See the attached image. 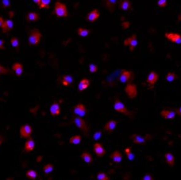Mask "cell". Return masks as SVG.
Instances as JSON below:
<instances>
[{"instance_id": "1", "label": "cell", "mask_w": 181, "mask_h": 180, "mask_svg": "<svg viewBox=\"0 0 181 180\" xmlns=\"http://www.w3.org/2000/svg\"><path fill=\"white\" fill-rule=\"evenodd\" d=\"M42 34L38 29H33L29 33L28 42L29 45L37 46L38 45L42 39Z\"/></svg>"}, {"instance_id": "2", "label": "cell", "mask_w": 181, "mask_h": 180, "mask_svg": "<svg viewBox=\"0 0 181 180\" xmlns=\"http://www.w3.org/2000/svg\"><path fill=\"white\" fill-rule=\"evenodd\" d=\"M53 13L56 16V17L60 18H65L68 16V11L67 6L62 2H57L55 4Z\"/></svg>"}, {"instance_id": "3", "label": "cell", "mask_w": 181, "mask_h": 180, "mask_svg": "<svg viewBox=\"0 0 181 180\" xmlns=\"http://www.w3.org/2000/svg\"><path fill=\"white\" fill-rule=\"evenodd\" d=\"M73 123H75V125L81 130V131L85 135H88L89 133V125L87 122L83 119V117H80L79 116H76L75 117H73Z\"/></svg>"}, {"instance_id": "4", "label": "cell", "mask_w": 181, "mask_h": 180, "mask_svg": "<svg viewBox=\"0 0 181 180\" xmlns=\"http://www.w3.org/2000/svg\"><path fill=\"white\" fill-rule=\"evenodd\" d=\"M114 109L115 110L116 112L122 113V115H125L129 117H132L133 113L129 111L127 108L125 106V105L120 100H116L114 104Z\"/></svg>"}, {"instance_id": "5", "label": "cell", "mask_w": 181, "mask_h": 180, "mask_svg": "<svg viewBox=\"0 0 181 180\" xmlns=\"http://www.w3.org/2000/svg\"><path fill=\"white\" fill-rule=\"evenodd\" d=\"M33 129L31 125H30L28 123L22 125L19 129V134L21 138L28 139L31 137L33 134Z\"/></svg>"}, {"instance_id": "6", "label": "cell", "mask_w": 181, "mask_h": 180, "mask_svg": "<svg viewBox=\"0 0 181 180\" xmlns=\"http://www.w3.org/2000/svg\"><path fill=\"white\" fill-rule=\"evenodd\" d=\"M134 78L133 72L130 71H128L126 69H122L119 75L120 81L123 83H130L133 81Z\"/></svg>"}, {"instance_id": "7", "label": "cell", "mask_w": 181, "mask_h": 180, "mask_svg": "<svg viewBox=\"0 0 181 180\" xmlns=\"http://www.w3.org/2000/svg\"><path fill=\"white\" fill-rule=\"evenodd\" d=\"M151 138H152V135H147L145 136V137H143V136H141V135H138V134H133L131 136H130V139H132V141L134 144H140V145L145 144L147 141L149 140Z\"/></svg>"}, {"instance_id": "8", "label": "cell", "mask_w": 181, "mask_h": 180, "mask_svg": "<svg viewBox=\"0 0 181 180\" xmlns=\"http://www.w3.org/2000/svg\"><path fill=\"white\" fill-rule=\"evenodd\" d=\"M73 112L76 116L83 117L87 114V108L86 106L83 103H79V104L74 106Z\"/></svg>"}, {"instance_id": "9", "label": "cell", "mask_w": 181, "mask_h": 180, "mask_svg": "<svg viewBox=\"0 0 181 180\" xmlns=\"http://www.w3.org/2000/svg\"><path fill=\"white\" fill-rule=\"evenodd\" d=\"M165 37L176 44H180L181 43V35L175 32H166L165 33Z\"/></svg>"}, {"instance_id": "10", "label": "cell", "mask_w": 181, "mask_h": 180, "mask_svg": "<svg viewBox=\"0 0 181 180\" xmlns=\"http://www.w3.org/2000/svg\"><path fill=\"white\" fill-rule=\"evenodd\" d=\"M137 43H138L137 42V37L135 34L132 35L131 36L125 39V41H124V45L125 46H129L130 48V51L133 52L137 45Z\"/></svg>"}, {"instance_id": "11", "label": "cell", "mask_w": 181, "mask_h": 180, "mask_svg": "<svg viewBox=\"0 0 181 180\" xmlns=\"http://www.w3.org/2000/svg\"><path fill=\"white\" fill-rule=\"evenodd\" d=\"M93 151L98 158H102L106 155V149L99 142H95L93 144Z\"/></svg>"}, {"instance_id": "12", "label": "cell", "mask_w": 181, "mask_h": 180, "mask_svg": "<svg viewBox=\"0 0 181 180\" xmlns=\"http://www.w3.org/2000/svg\"><path fill=\"white\" fill-rule=\"evenodd\" d=\"M100 16V12L98 9H93L90 11L87 15V20L90 23L95 22L98 21Z\"/></svg>"}, {"instance_id": "13", "label": "cell", "mask_w": 181, "mask_h": 180, "mask_svg": "<svg viewBox=\"0 0 181 180\" xmlns=\"http://www.w3.org/2000/svg\"><path fill=\"white\" fill-rule=\"evenodd\" d=\"M103 2L104 7L110 12H114L116 10L117 3H118V0H103Z\"/></svg>"}, {"instance_id": "14", "label": "cell", "mask_w": 181, "mask_h": 180, "mask_svg": "<svg viewBox=\"0 0 181 180\" xmlns=\"http://www.w3.org/2000/svg\"><path fill=\"white\" fill-rule=\"evenodd\" d=\"M118 7L121 10L128 12L132 10L133 4L130 0H120Z\"/></svg>"}, {"instance_id": "15", "label": "cell", "mask_w": 181, "mask_h": 180, "mask_svg": "<svg viewBox=\"0 0 181 180\" xmlns=\"http://www.w3.org/2000/svg\"><path fill=\"white\" fill-rule=\"evenodd\" d=\"M158 79H159L158 74H157L156 72L152 71L150 72L148 76H147L146 81L147 83V84L149 85V86L153 87L157 83Z\"/></svg>"}, {"instance_id": "16", "label": "cell", "mask_w": 181, "mask_h": 180, "mask_svg": "<svg viewBox=\"0 0 181 180\" xmlns=\"http://www.w3.org/2000/svg\"><path fill=\"white\" fill-rule=\"evenodd\" d=\"M50 115L52 116H58L61 113V107L58 102H53L49 108Z\"/></svg>"}, {"instance_id": "17", "label": "cell", "mask_w": 181, "mask_h": 180, "mask_svg": "<svg viewBox=\"0 0 181 180\" xmlns=\"http://www.w3.org/2000/svg\"><path fill=\"white\" fill-rule=\"evenodd\" d=\"M160 115L164 119L167 120L174 119L176 115L175 112H174L172 108L162 110V111L160 112Z\"/></svg>"}, {"instance_id": "18", "label": "cell", "mask_w": 181, "mask_h": 180, "mask_svg": "<svg viewBox=\"0 0 181 180\" xmlns=\"http://www.w3.org/2000/svg\"><path fill=\"white\" fill-rule=\"evenodd\" d=\"M14 28V22L12 20L8 19L4 20V22L3 23V25L1 27L3 33H6L9 31H11Z\"/></svg>"}, {"instance_id": "19", "label": "cell", "mask_w": 181, "mask_h": 180, "mask_svg": "<svg viewBox=\"0 0 181 180\" xmlns=\"http://www.w3.org/2000/svg\"><path fill=\"white\" fill-rule=\"evenodd\" d=\"M35 143L34 139L33 138H29L27 139V140L25 143L24 146V151L26 153H29L31 152H33L35 150Z\"/></svg>"}, {"instance_id": "20", "label": "cell", "mask_w": 181, "mask_h": 180, "mask_svg": "<svg viewBox=\"0 0 181 180\" xmlns=\"http://www.w3.org/2000/svg\"><path fill=\"white\" fill-rule=\"evenodd\" d=\"M110 158L115 164H119L122 162L123 157L122 153L119 151H115L110 155Z\"/></svg>"}, {"instance_id": "21", "label": "cell", "mask_w": 181, "mask_h": 180, "mask_svg": "<svg viewBox=\"0 0 181 180\" xmlns=\"http://www.w3.org/2000/svg\"><path fill=\"white\" fill-rule=\"evenodd\" d=\"M126 92L130 98H134L137 96V88L136 85L133 83H129V84L126 87Z\"/></svg>"}, {"instance_id": "22", "label": "cell", "mask_w": 181, "mask_h": 180, "mask_svg": "<svg viewBox=\"0 0 181 180\" xmlns=\"http://www.w3.org/2000/svg\"><path fill=\"white\" fill-rule=\"evenodd\" d=\"M12 71L16 74V75L20 77L21 76L23 72H24V66H23L22 64L20 62H15L12 66Z\"/></svg>"}, {"instance_id": "23", "label": "cell", "mask_w": 181, "mask_h": 180, "mask_svg": "<svg viewBox=\"0 0 181 180\" xmlns=\"http://www.w3.org/2000/svg\"><path fill=\"white\" fill-rule=\"evenodd\" d=\"M118 123V122L116 120H110V121L106 123V125L103 127V129L107 132L112 133L114 130L116 129Z\"/></svg>"}, {"instance_id": "24", "label": "cell", "mask_w": 181, "mask_h": 180, "mask_svg": "<svg viewBox=\"0 0 181 180\" xmlns=\"http://www.w3.org/2000/svg\"><path fill=\"white\" fill-rule=\"evenodd\" d=\"M90 85V80L84 78L80 80L78 85V91L79 92H82L84 90L87 89Z\"/></svg>"}, {"instance_id": "25", "label": "cell", "mask_w": 181, "mask_h": 180, "mask_svg": "<svg viewBox=\"0 0 181 180\" xmlns=\"http://www.w3.org/2000/svg\"><path fill=\"white\" fill-rule=\"evenodd\" d=\"M26 21L29 22H37L40 19V15L36 12H29L26 14Z\"/></svg>"}, {"instance_id": "26", "label": "cell", "mask_w": 181, "mask_h": 180, "mask_svg": "<svg viewBox=\"0 0 181 180\" xmlns=\"http://www.w3.org/2000/svg\"><path fill=\"white\" fill-rule=\"evenodd\" d=\"M80 157H81V158L83 160V161L88 165H90L93 164V156L90 155L89 152H83L81 154V155H80Z\"/></svg>"}, {"instance_id": "27", "label": "cell", "mask_w": 181, "mask_h": 180, "mask_svg": "<svg viewBox=\"0 0 181 180\" xmlns=\"http://www.w3.org/2000/svg\"><path fill=\"white\" fill-rule=\"evenodd\" d=\"M164 158H165V161L166 164L172 167L174 166L175 164V158H174V156L170 152H166L165 155H164Z\"/></svg>"}, {"instance_id": "28", "label": "cell", "mask_w": 181, "mask_h": 180, "mask_svg": "<svg viewBox=\"0 0 181 180\" xmlns=\"http://www.w3.org/2000/svg\"><path fill=\"white\" fill-rule=\"evenodd\" d=\"M74 81V79L71 75H64L62 76L61 79V83L64 86H68L72 84Z\"/></svg>"}, {"instance_id": "29", "label": "cell", "mask_w": 181, "mask_h": 180, "mask_svg": "<svg viewBox=\"0 0 181 180\" xmlns=\"http://www.w3.org/2000/svg\"><path fill=\"white\" fill-rule=\"evenodd\" d=\"M25 175L29 179L35 180L38 177V172L36 171L34 169H29L26 172Z\"/></svg>"}, {"instance_id": "30", "label": "cell", "mask_w": 181, "mask_h": 180, "mask_svg": "<svg viewBox=\"0 0 181 180\" xmlns=\"http://www.w3.org/2000/svg\"><path fill=\"white\" fill-rule=\"evenodd\" d=\"M82 142V137L80 135H75L72 136L69 139V143L70 144L78 145Z\"/></svg>"}, {"instance_id": "31", "label": "cell", "mask_w": 181, "mask_h": 180, "mask_svg": "<svg viewBox=\"0 0 181 180\" xmlns=\"http://www.w3.org/2000/svg\"><path fill=\"white\" fill-rule=\"evenodd\" d=\"M76 33L79 36L82 37H87L90 34V30L87 29L79 27V28L77 29Z\"/></svg>"}, {"instance_id": "32", "label": "cell", "mask_w": 181, "mask_h": 180, "mask_svg": "<svg viewBox=\"0 0 181 180\" xmlns=\"http://www.w3.org/2000/svg\"><path fill=\"white\" fill-rule=\"evenodd\" d=\"M177 78H178V76H177L176 74L174 72H168L165 76L166 80L169 83H172V82H174V81H176Z\"/></svg>"}, {"instance_id": "33", "label": "cell", "mask_w": 181, "mask_h": 180, "mask_svg": "<svg viewBox=\"0 0 181 180\" xmlns=\"http://www.w3.org/2000/svg\"><path fill=\"white\" fill-rule=\"evenodd\" d=\"M53 169H54V166L53 165L51 164V163H48V164H46L43 167V171L44 172L45 174H49L51 173Z\"/></svg>"}, {"instance_id": "34", "label": "cell", "mask_w": 181, "mask_h": 180, "mask_svg": "<svg viewBox=\"0 0 181 180\" xmlns=\"http://www.w3.org/2000/svg\"><path fill=\"white\" fill-rule=\"evenodd\" d=\"M50 3L51 0H41L39 5V8L40 9H49L50 8Z\"/></svg>"}, {"instance_id": "35", "label": "cell", "mask_w": 181, "mask_h": 180, "mask_svg": "<svg viewBox=\"0 0 181 180\" xmlns=\"http://www.w3.org/2000/svg\"><path fill=\"white\" fill-rule=\"evenodd\" d=\"M125 154L126 155V157L128 158L129 161H133V160L135 158V155L133 154L132 150L130 147L126 148L125 149Z\"/></svg>"}, {"instance_id": "36", "label": "cell", "mask_w": 181, "mask_h": 180, "mask_svg": "<svg viewBox=\"0 0 181 180\" xmlns=\"http://www.w3.org/2000/svg\"><path fill=\"white\" fill-rule=\"evenodd\" d=\"M96 178L98 180H109L110 177L106 174V173L100 171L97 175Z\"/></svg>"}, {"instance_id": "37", "label": "cell", "mask_w": 181, "mask_h": 180, "mask_svg": "<svg viewBox=\"0 0 181 180\" xmlns=\"http://www.w3.org/2000/svg\"><path fill=\"white\" fill-rule=\"evenodd\" d=\"M10 43L13 48H17L20 45V41L19 39L16 37H12L10 39Z\"/></svg>"}, {"instance_id": "38", "label": "cell", "mask_w": 181, "mask_h": 180, "mask_svg": "<svg viewBox=\"0 0 181 180\" xmlns=\"http://www.w3.org/2000/svg\"><path fill=\"white\" fill-rule=\"evenodd\" d=\"M98 71V66L95 64L89 65V72L91 73H95Z\"/></svg>"}, {"instance_id": "39", "label": "cell", "mask_w": 181, "mask_h": 180, "mask_svg": "<svg viewBox=\"0 0 181 180\" xmlns=\"http://www.w3.org/2000/svg\"><path fill=\"white\" fill-rule=\"evenodd\" d=\"M157 6L162 8H166L168 6V1L167 0H158L157 1Z\"/></svg>"}, {"instance_id": "40", "label": "cell", "mask_w": 181, "mask_h": 180, "mask_svg": "<svg viewBox=\"0 0 181 180\" xmlns=\"http://www.w3.org/2000/svg\"><path fill=\"white\" fill-rule=\"evenodd\" d=\"M9 72V69L0 64V75H7Z\"/></svg>"}, {"instance_id": "41", "label": "cell", "mask_w": 181, "mask_h": 180, "mask_svg": "<svg viewBox=\"0 0 181 180\" xmlns=\"http://www.w3.org/2000/svg\"><path fill=\"white\" fill-rule=\"evenodd\" d=\"M2 3L3 8H7L10 7V0H2Z\"/></svg>"}, {"instance_id": "42", "label": "cell", "mask_w": 181, "mask_h": 180, "mask_svg": "<svg viewBox=\"0 0 181 180\" xmlns=\"http://www.w3.org/2000/svg\"><path fill=\"white\" fill-rule=\"evenodd\" d=\"M142 180H153V177L149 173H147L141 178Z\"/></svg>"}, {"instance_id": "43", "label": "cell", "mask_w": 181, "mask_h": 180, "mask_svg": "<svg viewBox=\"0 0 181 180\" xmlns=\"http://www.w3.org/2000/svg\"><path fill=\"white\" fill-rule=\"evenodd\" d=\"M5 43H6V41L4 39H0V50H4V49H6Z\"/></svg>"}, {"instance_id": "44", "label": "cell", "mask_w": 181, "mask_h": 180, "mask_svg": "<svg viewBox=\"0 0 181 180\" xmlns=\"http://www.w3.org/2000/svg\"><path fill=\"white\" fill-rule=\"evenodd\" d=\"M173 111L175 112L176 115H179V116H181V106L179 108H172Z\"/></svg>"}, {"instance_id": "45", "label": "cell", "mask_w": 181, "mask_h": 180, "mask_svg": "<svg viewBox=\"0 0 181 180\" xmlns=\"http://www.w3.org/2000/svg\"><path fill=\"white\" fill-rule=\"evenodd\" d=\"M101 135H102V132L101 131H98V132H96L95 134H94V136H93V137H94V139H95V140H98V139L101 137Z\"/></svg>"}, {"instance_id": "46", "label": "cell", "mask_w": 181, "mask_h": 180, "mask_svg": "<svg viewBox=\"0 0 181 180\" xmlns=\"http://www.w3.org/2000/svg\"><path fill=\"white\" fill-rule=\"evenodd\" d=\"M5 142V138L2 134H0V146Z\"/></svg>"}, {"instance_id": "47", "label": "cell", "mask_w": 181, "mask_h": 180, "mask_svg": "<svg viewBox=\"0 0 181 180\" xmlns=\"http://www.w3.org/2000/svg\"><path fill=\"white\" fill-rule=\"evenodd\" d=\"M4 22V19L3 18L2 16H0V28L2 27V25H3V23Z\"/></svg>"}, {"instance_id": "48", "label": "cell", "mask_w": 181, "mask_h": 180, "mask_svg": "<svg viewBox=\"0 0 181 180\" xmlns=\"http://www.w3.org/2000/svg\"><path fill=\"white\" fill-rule=\"evenodd\" d=\"M177 21L178 22H181V11L180 12L179 14V15H178L177 16Z\"/></svg>"}, {"instance_id": "49", "label": "cell", "mask_w": 181, "mask_h": 180, "mask_svg": "<svg viewBox=\"0 0 181 180\" xmlns=\"http://www.w3.org/2000/svg\"><path fill=\"white\" fill-rule=\"evenodd\" d=\"M41 0H33V2H35V4L38 6L40 4V3H41Z\"/></svg>"}]
</instances>
